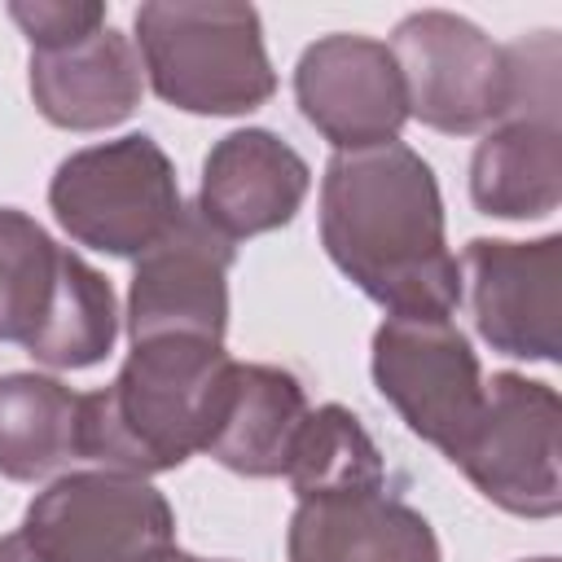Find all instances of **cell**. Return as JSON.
Segmentation results:
<instances>
[{"label": "cell", "instance_id": "4fadbf2b", "mask_svg": "<svg viewBox=\"0 0 562 562\" xmlns=\"http://www.w3.org/2000/svg\"><path fill=\"white\" fill-rule=\"evenodd\" d=\"M307 162L281 136L263 127H241L215 140V149L206 154L198 211L228 241H241L290 224L307 198Z\"/></svg>", "mask_w": 562, "mask_h": 562}, {"label": "cell", "instance_id": "52a82bcc", "mask_svg": "<svg viewBox=\"0 0 562 562\" xmlns=\"http://www.w3.org/2000/svg\"><path fill=\"white\" fill-rule=\"evenodd\" d=\"M18 531L44 562H162L176 549L167 496L119 470L61 474L26 505Z\"/></svg>", "mask_w": 562, "mask_h": 562}, {"label": "cell", "instance_id": "d6986e66", "mask_svg": "<svg viewBox=\"0 0 562 562\" xmlns=\"http://www.w3.org/2000/svg\"><path fill=\"white\" fill-rule=\"evenodd\" d=\"M285 479L299 501L307 496H342V492H382L386 487V465L360 417L342 404H321L307 408Z\"/></svg>", "mask_w": 562, "mask_h": 562}, {"label": "cell", "instance_id": "9c48e42d", "mask_svg": "<svg viewBox=\"0 0 562 562\" xmlns=\"http://www.w3.org/2000/svg\"><path fill=\"white\" fill-rule=\"evenodd\" d=\"M373 382L400 422L443 457L457 452L483 404L479 356L452 316H386L373 334Z\"/></svg>", "mask_w": 562, "mask_h": 562}, {"label": "cell", "instance_id": "277c9868", "mask_svg": "<svg viewBox=\"0 0 562 562\" xmlns=\"http://www.w3.org/2000/svg\"><path fill=\"white\" fill-rule=\"evenodd\" d=\"M136 53L149 88L184 114H250L277 92L263 26L250 4H140Z\"/></svg>", "mask_w": 562, "mask_h": 562}, {"label": "cell", "instance_id": "8fae6325", "mask_svg": "<svg viewBox=\"0 0 562 562\" xmlns=\"http://www.w3.org/2000/svg\"><path fill=\"white\" fill-rule=\"evenodd\" d=\"M461 294L492 351L518 360H558L562 347V237L501 241L474 237L461 259Z\"/></svg>", "mask_w": 562, "mask_h": 562}, {"label": "cell", "instance_id": "ac0fdd59", "mask_svg": "<svg viewBox=\"0 0 562 562\" xmlns=\"http://www.w3.org/2000/svg\"><path fill=\"white\" fill-rule=\"evenodd\" d=\"M83 395L44 373L0 378V474L40 483L83 461L79 452Z\"/></svg>", "mask_w": 562, "mask_h": 562}, {"label": "cell", "instance_id": "2e32d148", "mask_svg": "<svg viewBox=\"0 0 562 562\" xmlns=\"http://www.w3.org/2000/svg\"><path fill=\"white\" fill-rule=\"evenodd\" d=\"M470 198L496 220H540L562 202L558 114H509L474 145Z\"/></svg>", "mask_w": 562, "mask_h": 562}, {"label": "cell", "instance_id": "603a6c76", "mask_svg": "<svg viewBox=\"0 0 562 562\" xmlns=\"http://www.w3.org/2000/svg\"><path fill=\"white\" fill-rule=\"evenodd\" d=\"M531 562H558V558H531Z\"/></svg>", "mask_w": 562, "mask_h": 562}, {"label": "cell", "instance_id": "8992f818", "mask_svg": "<svg viewBox=\"0 0 562 562\" xmlns=\"http://www.w3.org/2000/svg\"><path fill=\"white\" fill-rule=\"evenodd\" d=\"M386 48L404 83L408 119L443 136H474L509 119L518 97L509 44H496L474 22L448 9H422L391 31Z\"/></svg>", "mask_w": 562, "mask_h": 562}, {"label": "cell", "instance_id": "5b68a950", "mask_svg": "<svg viewBox=\"0 0 562 562\" xmlns=\"http://www.w3.org/2000/svg\"><path fill=\"white\" fill-rule=\"evenodd\" d=\"M48 206L70 241L101 255H145L184 211L176 167L145 132L75 149L53 184Z\"/></svg>", "mask_w": 562, "mask_h": 562}, {"label": "cell", "instance_id": "7402d4cb", "mask_svg": "<svg viewBox=\"0 0 562 562\" xmlns=\"http://www.w3.org/2000/svg\"><path fill=\"white\" fill-rule=\"evenodd\" d=\"M162 562H206V558H193V553H184V549H171Z\"/></svg>", "mask_w": 562, "mask_h": 562}, {"label": "cell", "instance_id": "3957f363", "mask_svg": "<svg viewBox=\"0 0 562 562\" xmlns=\"http://www.w3.org/2000/svg\"><path fill=\"white\" fill-rule=\"evenodd\" d=\"M114 338L110 281L26 211L0 206V342H18L48 369H88L110 356Z\"/></svg>", "mask_w": 562, "mask_h": 562}, {"label": "cell", "instance_id": "ba28073f", "mask_svg": "<svg viewBox=\"0 0 562 562\" xmlns=\"http://www.w3.org/2000/svg\"><path fill=\"white\" fill-rule=\"evenodd\" d=\"M562 404L549 382L492 373L470 435L448 457L492 505L518 518H553L562 505L558 479Z\"/></svg>", "mask_w": 562, "mask_h": 562}, {"label": "cell", "instance_id": "5bb4252c", "mask_svg": "<svg viewBox=\"0 0 562 562\" xmlns=\"http://www.w3.org/2000/svg\"><path fill=\"white\" fill-rule=\"evenodd\" d=\"M285 553L290 562H443L435 527L386 492L299 501Z\"/></svg>", "mask_w": 562, "mask_h": 562}, {"label": "cell", "instance_id": "e0dca14e", "mask_svg": "<svg viewBox=\"0 0 562 562\" xmlns=\"http://www.w3.org/2000/svg\"><path fill=\"white\" fill-rule=\"evenodd\" d=\"M307 417V395L294 373L277 364H241L233 369V395L206 457L246 479H277L290 465L294 435Z\"/></svg>", "mask_w": 562, "mask_h": 562}, {"label": "cell", "instance_id": "7a4b0ae2", "mask_svg": "<svg viewBox=\"0 0 562 562\" xmlns=\"http://www.w3.org/2000/svg\"><path fill=\"white\" fill-rule=\"evenodd\" d=\"M237 360L206 338L132 342L119 378L83 395L79 452L119 474H167L215 439Z\"/></svg>", "mask_w": 562, "mask_h": 562}, {"label": "cell", "instance_id": "30bf717a", "mask_svg": "<svg viewBox=\"0 0 562 562\" xmlns=\"http://www.w3.org/2000/svg\"><path fill=\"white\" fill-rule=\"evenodd\" d=\"M237 246L184 206L176 224L136 255L127 290V338H206L224 342L228 329V268Z\"/></svg>", "mask_w": 562, "mask_h": 562}, {"label": "cell", "instance_id": "ffe728a7", "mask_svg": "<svg viewBox=\"0 0 562 562\" xmlns=\"http://www.w3.org/2000/svg\"><path fill=\"white\" fill-rule=\"evenodd\" d=\"M9 18L31 40V48H66L105 26V4H97V0H13Z\"/></svg>", "mask_w": 562, "mask_h": 562}, {"label": "cell", "instance_id": "9a60e30c", "mask_svg": "<svg viewBox=\"0 0 562 562\" xmlns=\"http://www.w3.org/2000/svg\"><path fill=\"white\" fill-rule=\"evenodd\" d=\"M140 53L114 26L66 48H31L35 110L66 132H101L140 105Z\"/></svg>", "mask_w": 562, "mask_h": 562}, {"label": "cell", "instance_id": "7c38bea8", "mask_svg": "<svg viewBox=\"0 0 562 562\" xmlns=\"http://www.w3.org/2000/svg\"><path fill=\"white\" fill-rule=\"evenodd\" d=\"M294 101L338 154L400 140V127L408 123V101L391 48L347 31L303 48L294 66Z\"/></svg>", "mask_w": 562, "mask_h": 562}, {"label": "cell", "instance_id": "6da1fadb", "mask_svg": "<svg viewBox=\"0 0 562 562\" xmlns=\"http://www.w3.org/2000/svg\"><path fill=\"white\" fill-rule=\"evenodd\" d=\"M321 246L391 316H452L461 303V268L443 237L435 171L404 140L329 158Z\"/></svg>", "mask_w": 562, "mask_h": 562}, {"label": "cell", "instance_id": "44dd1931", "mask_svg": "<svg viewBox=\"0 0 562 562\" xmlns=\"http://www.w3.org/2000/svg\"><path fill=\"white\" fill-rule=\"evenodd\" d=\"M0 562H44V558L26 544L22 531H9V536H0Z\"/></svg>", "mask_w": 562, "mask_h": 562}]
</instances>
